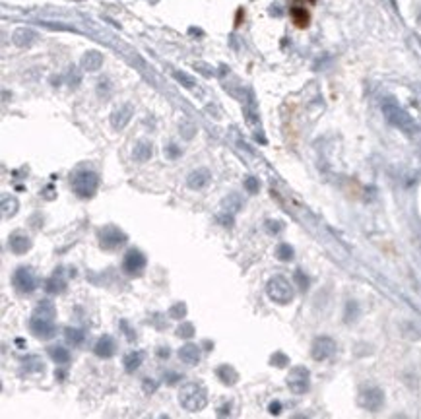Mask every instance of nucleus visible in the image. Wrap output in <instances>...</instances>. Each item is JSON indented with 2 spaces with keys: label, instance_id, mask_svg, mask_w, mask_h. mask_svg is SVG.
Listing matches in <instances>:
<instances>
[{
  "label": "nucleus",
  "instance_id": "obj_1",
  "mask_svg": "<svg viewBox=\"0 0 421 419\" xmlns=\"http://www.w3.org/2000/svg\"><path fill=\"white\" fill-rule=\"evenodd\" d=\"M55 316H56V309L51 301H41L29 320V330L31 334H35L41 340H51L56 332L55 328Z\"/></svg>",
  "mask_w": 421,
  "mask_h": 419
},
{
  "label": "nucleus",
  "instance_id": "obj_2",
  "mask_svg": "<svg viewBox=\"0 0 421 419\" xmlns=\"http://www.w3.org/2000/svg\"><path fill=\"white\" fill-rule=\"evenodd\" d=\"M179 404L190 414L202 412L208 406V390L198 383H188L179 392Z\"/></svg>",
  "mask_w": 421,
  "mask_h": 419
},
{
  "label": "nucleus",
  "instance_id": "obj_3",
  "mask_svg": "<svg viewBox=\"0 0 421 419\" xmlns=\"http://www.w3.org/2000/svg\"><path fill=\"white\" fill-rule=\"evenodd\" d=\"M383 113H384L386 121H388L392 127H396V128H400V130H404V132H408V134H412V132L416 130L414 119H412L394 99H384V103H383Z\"/></svg>",
  "mask_w": 421,
  "mask_h": 419
},
{
  "label": "nucleus",
  "instance_id": "obj_4",
  "mask_svg": "<svg viewBox=\"0 0 421 419\" xmlns=\"http://www.w3.org/2000/svg\"><path fill=\"white\" fill-rule=\"evenodd\" d=\"M70 186L72 190L80 196V198H90L97 192V186H99V177L97 173L93 171H88V169H80L76 171L72 177H70Z\"/></svg>",
  "mask_w": 421,
  "mask_h": 419
},
{
  "label": "nucleus",
  "instance_id": "obj_5",
  "mask_svg": "<svg viewBox=\"0 0 421 419\" xmlns=\"http://www.w3.org/2000/svg\"><path fill=\"white\" fill-rule=\"evenodd\" d=\"M266 293L268 297L278 303V305H287L293 301L295 297V289H293V283L283 276H274V278L268 279L266 283Z\"/></svg>",
  "mask_w": 421,
  "mask_h": 419
},
{
  "label": "nucleus",
  "instance_id": "obj_6",
  "mask_svg": "<svg viewBox=\"0 0 421 419\" xmlns=\"http://www.w3.org/2000/svg\"><path fill=\"white\" fill-rule=\"evenodd\" d=\"M285 381H287V388L297 396L309 392V388H311V373L307 367H301V365L293 367Z\"/></svg>",
  "mask_w": 421,
  "mask_h": 419
},
{
  "label": "nucleus",
  "instance_id": "obj_7",
  "mask_svg": "<svg viewBox=\"0 0 421 419\" xmlns=\"http://www.w3.org/2000/svg\"><path fill=\"white\" fill-rule=\"evenodd\" d=\"M97 239H99V247L103 251H115L127 243V235L115 225H105L103 229H99Z\"/></svg>",
  "mask_w": 421,
  "mask_h": 419
},
{
  "label": "nucleus",
  "instance_id": "obj_8",
  "mask_svg": "<svg viewBox=\"0 0 421 419\" xmlns=\"http://www.w3.org/2000/svg\"><path fill=\"white\" fill-rule=\"evenodd\" d=\"M357 404L367 410V412H379L384 404V392L377 386H369V388H363L357 396Z\"/></svg>",
  "mask_w": 421,
  "mask_h": 419
},
{
  "label": "nucleus",
  "instance_id": "obj_9",
  "mask_svg": "<svg viewBox=\"0 0 421 419\" xmlns=\"http://www.w3.org/2000/svg\"><path fill=\"white\" fill-rule=\"evenodd\" d=\"M146 264H147L146 255L138 249H130L123 258V272L128 276H140L146 270Z\"/></svg>",
  "mask_w": 421,
  "mask_h": 419
},
{
  "label": "nucleus",
  "instance_id": "obj_10",
  "mask_svg": "<svg viewBox=\"0 0 421 419\" xmlns=\"http://www.w3.org/2000/svg\"><path fill=\"white\" fill-rule=\"evenodd\" d=\"M336 353V342L330 336H318L314 338L311 346V355L314 361H326Z\"/></svg>",
  "mask_w": 421,
  "mask_h": 419
},
{
  "label": "nucleus",
  "instance_id": "obj_11",
  "mask_svg": "<svg viewBox=\"0 0 421 419\" xmlns=\"http://www.w3.org/2000/svg\"><path fill=\"white\" fill-rule=\"evenodd\" d=\"M12 285L19 291V293H33L37 289V278L29 268H18L12 276Z\"/></svg>",
  "mask_w": 421,
  "mask_h": 419
},
{
  "label": "nucleus",
  "instance_id": "obj_12",
  "mask_svg": "<svg viewBox=\"0 0 421 419\" xmlns=\"http://www.w3.org/2000/svg\"><path fill=\"white\" fill-rule=\"evenodd\" d=\"M210 179H212V175H210L208 169H196V171H192V173L186 177V184H188V188H192V190H202L204 186H208Z\"/></svg>",
  "mask_w": 421,
  "mask_h": 419
},
{
  "label": "nucleus",
  "instance_id": "obj_13",
  "mask_svg": "<svg viewBox=\"0 0 421 419\" xmlns=\"http://www.w3.org/2000/svg\"><path fill=\"white\" fill-rule=\"evenodd\" d=\"M93 351H95V355L97 357H103V359H109V357H113L115 355V351H117V344H115V340L111 338V336H101L99 340H97V344H95V347H93Z\"/></svg>",
  "mask_w": 421,
  "mask_h": 419
},
{
  "label": "nucleus",
  "instance_id": "obj_14",
  "mask_svg": "<svg viewBox=\"0 0 421 419\" xmlns=\"http://www.w3.org/2000/svg\"><path fill=\"white\" fill-rule=\"evenodd\" d=\"M8 247H10V251L14 255H25L31 249V239L27 235H23V233H14L8 239Z\"/></svg>",
  "mask_w": 421,
  "mask_h": 419
},
{
  "label": "nucleus",
  "instance_id": "obj_15",
  "mask_svg": "<svg viewBox=\"0 0 421 419\" xmlns=\"http://www.w3.org/2000/svg\"><path fill=\"white\" fill-rule=\"evenodd\" d=\"M179 359L184 363V365H198L200 361V347L196 344H184L181 349H179Z\"/></svg>",
  "mask_w": 421,
  "mask_h": 419
},
{
  "label": "nucleus",
  "instance_id": "obj_16",
  "mask_svg": "<svg viewBox=\"0 0 421 419\" xmlns=\"http://www.w3.org/2000/svg\"><path fill=\"white\" fill-rule=\"evenodd\" d=\"M130 117H132V105H123V107H119V109L113 111V115H111V125H113V128H117V130L125 128V127L128 125Z\"/></svg>",
  "mask_w": 421,
  "mask_h": 419
},
{
  "label": "nucleus",
  "instance_id": "obj_17",
  "mask_svg": "<svg viewBox=\"0 0 421 419\" xmlns=\"http://www.w3.org/2000/svg\"><path fill=\"white\" fill-rule=\"evenodd\" d=\"M101 64H103V55L97 53V51H88V53L84 55V58H82V68L88 70V72L99 70Z\"/></svg>",
  "mask_w": 421,
  "mask_h": 419
},
{
  "label": "nucleus",
  "instance_id": "obj_18",
  "mask_svg": "<svg viewBox=\"0 0 421 419\" xmlns=\"http://www.w3.org/2000/svg\"><path fill=\"white\" fill-rule=\"evenodd\" d=\"M64 289H66V279H64L60 270H56L51 278L45 281V291L47 293H62Z\"/></svg>",
  "mask_w": 421,
  "mask_h": 419
},
{
  "label": "nucleus",
  "instance_id": "obj_19",
  "mask_svg": "<svg viewBox=\"0 0 421 419\" xmlns=\"http://www.w3.org/2000/svg\"><path fill=\"white\" fill-rule=\"evenodd\" d=\"M216 375H218V379H220L223 384H229V386H233V384L239 381V373H237L231 365H221V367L216 371Z\"/></svg>",
  "mask_w": 421,
  "mask_h": 419
},
{
  "label": "nucleus",
  "instance_id": "obj_20",
  "mask_svg": "<svg viewBox=\"0 0 421 419\" xmlns=\"http://www.w3.org/2000/svg\"><path fill=\"white\" fill-rule=\"evenodd\" d=\"M291 19H293V23L297 27L305 29L309 25V21H311V16L303 6H291Z\"/></svg>",
  "mask_w": 421,
  "mask_h": 419
},
{
  "label": "nucleus",
  "instance_id": "obj_21",
  "mask_svg": "<svg viewBox=\"0 0 421 419\" xmlns=\"http://www.w3.org/2000/svg\"><path fill=\"white\" fill-rule=\"evenodd\" d=\"M151 144L149 142H146V140H140L136 146H134V149H132V157L138 161V163H144V161H147L149 157H151Z\"/></svg>",
  "mask_w": 421,
  "mask_h": 419
},
{
  "label": "nucleus",
  "instance_id": "obj_22",
  "mask_svg": "<svg viewBox=\"0 0 421 419\" xmlns=\"http://www.w3.org/2000/svg\"><path fill=\"white\" fill-rule=\"evenodd\" d=\"M12 39H14V43H16L18 47H29V45L35 41V33H33L31 29H27V27H21V29H18V31L12 35Z\"/></svg>",
  "mask_w": 421,
  "mask_h": 419
},
{
  "label": "nucleus",
  "instance_id": "obj_23",
  "mask_svg": "<svg viewBox=\"0 0 421 419\" xmlns=\"http://www.w3.org/2000/svg\"><path fill=\"white\" fill-rule=\"evenodd\" d=\"M142 361H144V351H130V353H127L125 355V369L128 371V373H134L138 367L142 365Z\"/></svg>",
  "mask_w": 421,
  "mask_h": 419
},
{
  "label": "nucleus",
  "instance_id": "obj_24",
  "mask_svg": "<svg viewBox=\"0 0 421 419\" xmlns=\"http://www.w3.org/2000/svg\"><path fill=\"white\" fill-rule=\"evenodd\" d=\"M49 355H51V359H53L56 365H66V363L70 361V351L64 349L62 346H53V347H49Z\"/></svg>",
  "mask_w": 421,
  "mask_h": 419
},
{
  "label": "nucleus",
  "instance_id": "obj_25",
  "mask_svg": "<svg viewBox=\"0 0 421 419\" xmlns=\"http://www.w3.org/2000/svg\"><path fill=\"white\" fill-rule=\"evenodd\" d=\"M18 208H19V204L14 196H8V194L2 196V218H12L18 212Z\"/></svg>",
  "mask_w": 421,
  "mask_h": 419
},
{
  "label": "nucleus",
  "instance_id": "obj_26",
  "mask_svg": "<svg viewBox=\"0 0 421 419\" xmlns=\"http://www.w3.org/2000/svg\"><path fill=\"white\" fill-rule=\"evenodd\" d=\"M241 206H243V202H241V198L237 196V194H231V196H227L225 200H223V212L225 214H237L239 210H241Z\"/></svg>",
  "mask_w": 421,
  "mask_h": 419
},
{
  "label": "nucleus",
  "instance_id": "obj_27",
  "mask_svg": "<svg viewBox=\"0 0 421 419\" xmlns=\"http://www.w3.org/2000/svg\"><path fill=\"white\" fill-rule=\"evenodd\" d=\"M64 336H66V342L72 344V346H80L84 342V338H86V334L82 330H78V328H66Z\"/></svg>",
  "mask_w": 421,
  "mask_h": 419
},
{
  "label": "nucleus",
  "instance_id": "obj_28",
  "mask_svg": "<svg viewBox=\"0 0 421 419\" xmlns=\"http://www.w3.org/2000/svg\"><path fill=\"white\" fill-rule=\"evenodd\" d=\"M276 256H278V260H281V262H289V260L293 258V249H291L287 243H280L278 249H276Z\"/></svg>",
  "mask_w": 421,
  "mask_h": 419
},
{
  "label": "nucleus",
  "instance_id": "obj_29",
  "mask_svg": "<svg viewBox=\"0 0 421 419\" xmlns=\"http://www.w3.org/2000/svg\"><path fill=\"white\" fill-rule=\"evenodd\" d=\"M169 318H175V320H179V318H184L186 316V305L184 303H175L171 309H169Z\"/></svg>",
  "mask_w": 421,
  "mask_h": 419
},
{
  "label": "nucleus",
  "instance_id": "obj_30",
  "mask_svg": "<svg viewBox=\"0 0 421 419\" xmlns=\"http://www.w3.org/2000/svg\"><path fill=\"white\" fill-rule=\"evenodd\" d=\"M177 336L179 338H192L194 336V326L190 322H183L179 328H177Z\"/></svg>",
  "mask_w": 421,
  "mask_h": 419
},
{
  "label": "nucleus",
  "instance_id": "obj_31",
  "mask_svg": "<svg viewBox=\"0 0 421 419\" xmlns=\"http://www.w3.org/2000/svg\"><path fill=\"white\" fill-rule=\"evenodd\" d=\"M245 188H247L249 194H256L258 188H260L258 179H255V177H247V179H245Z\"/></svg>",
  "mask_w": 421,
  "mask_h": 419
},
{
  "label": "nucleus",
  "instance_id": "obj_32",
  "mask_svg": "<svg viewBox=\"0 0 421 419\" xmlns=\"http://www.w3.org/2000/svg\"><path fill=\"white\" fill-rule=\"evenodd\" d=\"M270 363H272V365H276V367H285V365H289V357H287L285 353L278 351V353H274V355H272Z\"/></svg>",
  "mask_w": 421,
  "mask_h": 419
},
{
  "label": "nucleus",
  "instance_id": "obj_33",
  "mask_svg": "<svg viewBox=\"0 0 421 419\" xmlns=\"http://www.w3.org/2000/svg\"><path fill=\"white\" fill-rule=\"evenodd\" d=\"M175 78H177L184 88H194V82H192L186 74H183V72H175Z\"/></svg>",
  "mask_w": 421,
  "mask_h": 419
},
{
  "label": "nucleus",
  "instance_id": "obj_34",
  "mask_svg": "<svg viewBox=\"0 0 421 419\" xmlns=\"http://www.w3.org/2000/svg\"><path fill=\"white\" fill-rule=\"evenodd\" d=\"M266 227H268L270 233H280L281 229H283V223H281V221H272V219H268V221H266Z\"/></svg>",
  "mask_w": 421,
  "mask_h": 419
},
{
  "label": "nucleus",
  "instance_id": "obj_35",
  "mask_svg": "<svg viewBox=\"0 0 421 419\" xmlns=\"http://www.w3.org/2000/svg\"><path fill=\"white\" fill-rule=\"evenodd\" d=\"M295 281L299 283V287H301V289H307V287H309V279L303 276V272H301V270H297V272H295Z\"/></svg>",
  "mask_w": 421,
  "mask_h": 419
},
{
  "label": "nucleus",
  "instance_id": "obj_36",
  "mask_svg": "<svg viewBox=\"0 0 421 419\" xmlns=\"http://www.w3.org/2000/svg\"><path fill=\"white\" fill-rule=\"evenodd\" d=\"M268 410H270V414H272V416H280V414H281V404H280V402H272V404L268 406Z\"/></svg>",
  "mask_w": 421,
  "mask_h": 419
},
{
  "label": "nucleus",
  "instance_id": "obj_37",
  "mask_svg": "<svg viewBox=\"0 0 421 419\" xmlns=\"http://www.w3.org/2000/svg\"><path fill=\"white\" fill-rule=\"evenodd\" d=\"M155 388H157V384H155L151 379H146V381H144V390H146V392H153Z\"/></svg>",
  "mask_w": 421,
  "mask_h": 419
},
{
  "label": "nucleus",
  "instance_id": "obj_38",
  "mask_svg": "<svg viewBox=\"0 0 421 419\" xmlns=\"http://www.w3.org/2000/svg\"><path fill=\"white\" fill-rule=\"evenodd\" d=\"M179 153H181V149H179L177 146H173V144H171V146L167 147V155H169V157H177Z\"/></svg>",
  "mask_w": 421,
  "mask_h": 419
}]
</instances>
